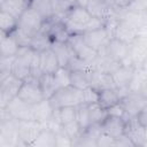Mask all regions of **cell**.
Returning a JSON list of instances; mask_svg holds the SVG:
<instances>
[{"label": "cell", "instance_id": "1", "mask_svg": "<svg viewBox=\"0 0 147 147\" xmlns=\"http://www.w3.org/2000/svg\"><path fill=\"white\" fill-rule=\"evenodd\" d=\"M48 101L55 110L67 107H77L84 102L83 91L74 87L72 85H67L57 88L54 94L48 98Z\"/></svg>", "mask_w": 147, "mask_h": 147}, {"label": "cell", "instance_id": "2", "mask_svg": "<svg viewBox=\"0 0 147 147\" xmlns=\"http://www.w3.org/2000/svg\"><path fill=\"white\" fill-rule=\"evenodd\" d=\"M0 147H18V122L0 108Z\"/></svg>", "mask_w": 147, "mask_h": 147}, {"label": "cell", "instance_id": "3", "mask_svg": "<svg viewBox=\"0 0 147 147\" xmlns=\"http://www.w3.org/2000/svg\"><path fill=\"white\" fill-rule=\"evenodd\" d=\"M36 52L28 47H20L17 54L14 57L11 65V74L18 77L22 80H25L31 77L32 63L36 57Z\"/></svg>", "mask_w": 147, "mask_h": 147}, {"label": "cell", "instance_id": "4", "mask_svg": "<svg viewBox=\"0 0 147 147\" xmlns=\"http://www.w3.org/2000/svg\"><path fill=\"white\" fill-rule=\"evenodd\" d=\"M91 18H92V15L88 13L86 8L74 6L63 20L69 32L74 34V33H83L88 22L91 21Z\"/></svg>", "mask_w": 147, "mask_h": 147}, {"label": "cell", "instance_id": "5", "mask_svg": "<svg viewBox=\"0 0 147 147\" xmlns=\"http://www.w3.org/2000/svg\"><path fill=\"white\" fill-rule=\"evenodd\" d=\"M44 24V18L29 6L21 13V15L17 18V29H20L30 37L40 31Z\"/></svg>", "mask_w": 147, "mask_h": 147}, {"label": "cell", "instance_id": "6", "mask_svg": "<svg viewBox=\"0 0 147 147\" xmlns=\"http://www.w3.org/2000/svg\"><path fill=\"white\" fill-rule=\"evenodd\" d=\"M17 96L20 99H22L23 101H25L30 105H33V106L46 99L42 93V90L39 85V79L33 78V77H30V78L23 80Z\"/></svg>", "mask_w": 147, "mask_h": 147}, {"label": "cell", "instance_id": "7", "mask_svg": "<svg viewBox=\"0 0 147 147\" xmlns=\"http://www.w3.org/2000/svg\"><path fill=\"white\" fill-rule=\"evenodd\" d=\"M22 83L23 80L14 74L0 78V108H5L11 99L17 96Z\"/></svg>", "mask_w": 147, "mask_h": 147}, {"label": "cell", "instance_id": "8", "mask_svg": "<svg viewBox=\"0 0 147 147\" xmlns=\"http://www.w3.org/2000/svg\"><path fill=\"white\" fill-rule=\"evenodd\" d=\"M119 105L129 117H137L138 114L147 107V98L139 91H130L122 96Z\"/></svg>", "mask_w": 147, "mask_h": 147}, {"label": "cell", "instance_id": "9", "mask_svg": "<svg viewBox=\"0 0 147 147\" xmlns=\"http://www.w3.org/2000/svg\"><path fill=\"white\" fill-rule=\"evenodd\" d=\"M8 115L17 121H34L33 119V105H30L18 96L11 99L3 108Z\"/></svg>", "mask_w": 147, "mask_h": 147}, {"label": "cell", "instance_id": "10", "mask_svg": "<svg viewBox=\"0 0 147 147\" xmlns=\"http://www.w3.org/2000/svg\"><path fill=\"white\" fill-rule=\"evenodd\" d=\"M69 45L71 46L75 55L88 63L92 64V62L98 57L99 53L96 51H94L93 48H91L84 40L82 33H74L70 34L69 40H68Z\"/></svg>", "mask_w": 147, "mask_h": 147}, {"label": "cell", "instance_id": "11", "mask_svg": "<svg viewBox=\"0 0 147 147\" xmlns=\"http://www.w3.org/2000/svg\"><path fill=\"white\" fill-rule=\"evenodd\" d=\"M129 53H130V45L129 44H126L119 39L111 38L99 54L107 55L110 59L118 61L122 64H124V63H126V61L129 59Z\"/></svg>", "mask_w": 147, "mask_h": 147}, {"label": "cell", "instance_id": "12", "mask_svg": "<svg viewBox=\"0 0 147 147\" xmlns=\"http://www.w3.org/2000/svg\"><path fill=\"white\" fill-rule=\"evenodd\" d=\"M42 124L37 121H20L18 122V137L20 146H32L33 141L38 137L42 129Z\"/></svg>", "mask_w": 147, "mask_h": 147}, {"label": "cell", "instance_id": "13", "mask_svg": "<svg viewBox=\"0 0 147 147\" xmlns=\"http://www.w3.org/2000/svg\"><path fill=\"white\" fill-rule=\"evenodd\" d=\"M85 42L93 48L94 51H96L98 53H100L105 46L108 44V41L113 38L109 30L107 29V26H102L95 30H91V31H85L82 33Z\"/></svg>", "mask_w": 147, "mask_h": 147}, {"label": "cell", "instance_id": "14", "mask_svg": "<svg viewBox=\"0 0 147 147\" xmlns=\"http://www.w3.org/2000/svg\"><path fill=\"white\" fill-rule=\"evenodd\" d=\"M147 55V34H138L137 38L130 44V53L126 63L139 68L142 60Z\"/></svg>", "mask_w": 147, "mask_h": 147}, {"label": "cell", "instance_id": "15", "mask_svg": "<svg viewBox=\"0 0 147 147\" xmlns=\"http://www.w3.org/2000/svg\"><path fill=\"white\" fill-rule=\"evenodd\" d=\"M42 29L47 32V34L51 37L52 41H60V42H65L69 40L70 32L64 23V20L53 17L49 21H46Z\"/></svg>", "mask_w": 147, "mask_h": 147}, {"label": "cell", "instance_id": "16", "mask_svg": "<svg viewBox=\"0 0 147 147\" xmlns=\"http://www.w3.org/2000/svg\"><path fill=\"white\" fill-rule=\"evenodd\" d=\"M139 34L138 29L127 20H117L114 31H113V38L119 39L126 44H131L137 36Z\"/></svg>", "mask_w": 147, "mask_h": 147}, {"label": "cell", "instance_id": "17", "mask_svg": "<svg viewBox=\"0 0 147 147\" xmlns=\"http://www.w3.org/2000/svg\"><path fill=\"white\" fill-rule=\"evenodd\" d=\"M125 124H126V119H124L123 117L108 114V116L101 123V129L103 133L110 136L114 139H117L124 134Z\"/></svg>", "mask_w": 147, "mask_h": 147}, {"label": "cell", "instance_id": "18", "mask_svg": "<svg viewBox=\"0 0 147 147\" xmlns=\"http://www.w3.org/2000/svg\"><path fill=\"white\" fill-rule=\"evenodd\" d=\"M38 61L41 74H55V71L60 68L59 60L52 47L38 53Z\"/></svg>", "mask_w": 147, "mask_h": 147}, {"label": "cell", "instance_id": "19", "mask_svg": "<svg viewBox=\"0 0 147 147\" xmlns=\"http://www.w3.org/2000/svg\"><path fill=\"white\" fill-rule=\"evenodd\" d=\"M124 134H126L136 146H145V127L138 122L137 117L126 119Z\"/></svg>", "mask_w": 147, "mask_h": 147}, {"label": "cell", "instance_id": "20", "mask_svg": "<svg viewBox=\"0 0 147 147\" xmlns=\"http://www.w3.org/2000/svg\"><path fill=\"white\" fill-rule=\"evenodd\" d=\"M86 9L93 17L106 21L113 15V5L109 0H90Z\"/></svg>", "mask_w": 147, "mask_h": 147}, {"label": "cell", "instance_id": "21", "mask_svg": "<svg viewBox=\"0 0 147 147\" xmlns=\"http://www.w3.org/2000/svg\"><path fill=\"white\" fill-rule=\"evenodd\" d=\"M91 86L98 91L106 88H117L111 74L100 72L91 69Z\"/></svg>", "mask_w": 147, "mask_h": 147}, {"label": "cell", "instance_id": "22", "mask_svg": "<svg viewBox=\"0 0 147 147\" xmlns=\"http://www.w3.org/2000/svg\"><path fill=\"white\" fill-rule=\"evenodd\" d=\"M54 111L55 109L51 106L48 99H45L33 106V119L45 125L51 121L54 115Z\"/></svg>", "mask_w": 147, "mask_h": 147}, {"label": "cell", "instance_id": "23", "mask_svg": "<svg viewBox=\"0 0 147 147\" xmlns=\"http://www.w3.org/2000/svg\"><path fill=\"white\" fill-rule=\"evenodd\" d=\"M51 47L54 51V53L59 60L60 67H68L70 60L75 56V53H74L71 46L69 45V42L68 41H65V42L54 41Z\"/></svg>", "mask_w": 147, "mask_h": 147}, {"label": "cell", "instance_id": "24", "mask_svg": "<svg viewBox=\"0 0 147 147\" xmlns=\"http://www.w3.org/2000/svg\"><path fill=\"white\" fill-rule=\"evenodd\" d=\"M121 99H122V95L117 88H106V90L99 91L98 103L106 110H109L114 106L118 105Z\"/></svg>", "mask_w": 147, "mask_h": 147}, {"label": "cell", "instance_id": "25", "mask_svg": "<svg viewBox=\"0 0 147 147\" xmlns=\"http://www.w3.org/2000/svg\"><path fill=\"white\" fill-rule=\"evenodd\" d=\"M20 45L14 38V36L1 33L0 38V57H11L17 54Z\"/></svg>", "mask_w": 147, "mask_h": 147}, {"label": "cell", "instance_id": "26", "mask_svg": "<svg viewBox=\"0 0 147 147\" xmlns=\"http://www.w3.org/2000/svg\"><path fill=\"white\" fill-rule=\"evenodd\" d=\"M52 44H53V41H52L51 37L47 34V32L44 29H41L40 31H38L37 33H34L31 37L29 47L32 51H34L36 53H40V52L49 48L52 46Z\"/></svg>", "mask_w": 147, "mask_h": 147}, {"label": "cell", "instance_id": "27", "mask_svg": "<svg viewBox=\"0 0 147 147\" xmlns=\"http://www.w3.org/2000/svg\"><path fill=\"white\" fill-rule=\"evenodd\" d=\"M70 85L82 91L91 86V69L71 70L70 71Z\"/></svg>", "mask_w": 147, "mask_h": 147}, {"label": "cell", "instance_id": "28", "mask_svg": "<svg viewBox=\"0 0 147 147\" xmlns=\"http://www.w3.org/2000/svg\"><path fill=\"white\" fill-rule=\"evenodd\" d=\"M33 147H56L55 131L49 126L44 125L38 137L32 144Z\"/></svg>", "mask_w": 147, "mask_h": 147}, {"label": "cell", "instance_id": "29", "mask_svg": "<svg viewBox=\"0 0 147 147\" xmlns=\"http://www.w3.org/2000/svg\"><path fill=\"white\" fill-rule=\"evenodd\" d=\"M29 7H31L33 10H36L44 21H49L54 17V10L52 0H30Z\"/></svg>", "mask_w": 147, "mask_h": 147}, {"label": "cell", "instance_id": "30", "mask_svg": "<svg viewBox=\"0 0 147 147\" xmlns=\"http://www.w3.org/2000/svg\"><path fill=\"white\" fill-rule=\"evenodd\" d=\"M39 85H40L42 93H44L46 99L52 96L54 94V92L57 88H60L57 85V82L55 79L54 74H42L39 77Z\"/></svg>", "mask_w": 147, "mask_h": 147}, {"label": "cell", "instance_id": "31", "mask_svg": "<svg viewBox=\"0 0 147 147\" xmlns=\"http://www.w3.org/2000/svg\"><path fill=\"white\" fill-rule=\"evenodd\" d=\"M17 28V17L5 11L0 10V29L1 33L10 34Z\"/></svg>", "mask_w": 147, "mask_h": 147}, {"label": "cell", "instance_id": "32", "mask_svg": "<svg viewBox=\"0 0 147 147\" xmlns=\"http://www.w3.org/2000/svg\"><path fill=\"white\" fill-rule=\"evenodd\" d=\"M52 5L54 10V17L62 20L70 11V9L76 6L75 0H52Z\"/></svg>", "mask_w": 147, "mask_h": 147}, {"label": "cell", "instance_id": "33", "mask_svg": "<svg viewBox=\"0 0 147 147\" xmlns=\"http://www.w3.org/2000/svg\"><path fill=\"white\" fill-rule=\"evenodd\" d=\"M76 110V122L80 126V129L84 131L91 125V119H90V113H88V105L86 103H80L77 107H75Z\"/></svg>", "mask_w": 147, "mask_h": 147}, {"label": "cell", "instance_id": "34", "mask_svg": "<svg viewBox=\"0 0 147 147\" xmlns=\"http://www.w3.org/2000/svg\"><path fill=\"white\" fill-rule=\"evenodd\" d=\"M88 113H90L91 124H101L105 121V118L108 116V110L102 108L98 102L88 105Z\"/></svg>", "mask_w": 147, "mask_h": 147}, {"label": "cell", "instance_id": "35", "mask_svg": "<svg viewBox=\"0 0 147 147\" xmlns=\"http://www.w3.org/2000/svg\"><path fill=\"white\" fill-rule=\"evenodd\" d=\"M56 115H57L59 121L62 125H65V124H69L74 121H76L75 107H67V108L56 109Z\"/></svg>", "mask_w": 147, "mask_h": 147}, {"label": "cell", "instance_id": "36", "mask_svg": "<svg viewBox=\"0 0 147 147\" xmlns=\"http://www.w3.org/2000/svg\"><path fill=\"white\" fill-rule=\"evenodd\" d=\"M55 138H56V147L72 146V139L69 137V134L64 130L63 125L55 130Z\"/></svg>", "mask_w": 147, "mask_h": 147}, {"label": "cell", "instance_id": "37", "mask_svg": "<svg viewBox=\"0 0 147 147\" xmlns=\"http://www.w3.org/2000/svg\"><path fill=\"white\" fill-rule=\"evenodd\" d=\"M54 76H55V79L57 82L59 87L70 85V70L67 67H60L55 71Z\"/></svg>", "mask_w": 147, "mask_h": 147}, {"label": "cell", "instance_id": "38", "mask_svg": "<svg viewBox=\"0 0 147 147\" xmlns=\"http://www.w3.org/2000/svg\"><path fill=\"white\" fill-rule=\"evenodd\" d=\"M63 127H64V130L67 131V133L69 134V137L72 139V146H74L75 141L80 137L83 130L80 129V126L77 124L76 121H74V122H71V123H69V124L63 125Z\"/></svg>", "mask_w": 147, "mask_h": 147}, {"label": "cell", "instance_id": "39", "mask_svg": "<svg viewBox=\"0 0 147 147\" xmlns=\"http://www.w3.org/2000/svg\"><path fill=\"white\" fill-rule=\"evenodd\" d=\"M83 98H84V103L86 105L95 103L99 101V91L92 86H88L87 88L83 90Z\"/></svg>", "mask_w": 147, "mask_h": 147}, {"label": "cell", "instance_id": "40", "mask_svg": "<svg viewBox=\"0 0 147 147\" xmlns=\"http://www.w3.org/2000/svg\"><path fill=\"white\" fill-rule=\"evenodd\" d=\"M127 9L133 13L147 11V0H133L127 7Z\"/></svg>", "mask_w": 147, "mask_h": 147}, {"label": "cell", "instance_id": "41", "mask_svg": "<svg viewBox=\"0 0 147 147\" xmlns=\"http://www.w3.org/2000/svg\"><path fill=\"white\" fill-rule=\"evenodd\" d=\"M110 146H115V139L102 132L96 140V147H110Z\"/></svg>", "mask_w": 147, "mask_h": 147}, {"label": "cell", "instance_id": "42", "mask_svg": "<svg viewBox=\"0 0 147 147\" xmlns=\"http://www.w3.org/2000/svg\"><path fill=\"white\" fill-rule=\"evenodd\" d=\"M115 146H123V147H134V142L126 136V134H123L119 138L115 139Z\"/></svg>", "mask_w": 147, "mask_h": 147}, {"label": "cell", "instance_id": "43", "mask_svg": "<svg viewBox=\"0 0 147 147\" xmlns=\"http://www.w3.org/2000/svg\"><path fill=\"white\" fill-rule=\"evenodd\" d=\"M133 0H111V5L115 8H127Z\"/></svg>", "mask_w": 147, "mask_h": 147}, {"label": "cell", "instance_id": "44", "mask_svg": "<svg viewBox=\"0 0 147 147\" xmlns=\"http://www.w3.org/2000/svg\"><path fill=\"white\" fill-rule=\"evenodd\" d=\"M137 119L138 122L144 126V127H147V107L144 108L137 116Z\"/></svg>", "mask_w": 147, "mask_h": 147}, {"label": "cell", "instance_id": "45", "mask_svg": "<svg viewBox=\"0 0 147 147\" xmlns=\"http://www.w3.org/2000/svg\"><path fill=\"white\" fill-rule=\"evenodd\" d=\"M142 95H145L146 98H147V75L145 76V78L142 79V82H141V84H140V87H139V90H138Z\"/></svg>", "mask_w": 147, "mask_h": 147}, {"label": "cell", "instance_id": "46", "mask_svg": "<svg viewBox=\"0 0 147 147\" xmlns=\"http://www.w3.org/2000/svg\"><path fill=\"white\" fill-rule=\"evenodd\" d=\"M88 2H90V0H75L76 6H79V7H83V8H86Z\"/></svg>", "mask_w": 147, "mask_h": 147}, {"label": "cell", "instance_id": "47", "mask_svg": "<svg viewBox=\"0 0 147 147\" xmlns=\"http://www.w3.org/2000/svg\"><path fill=\"white\" fill-rule=\"evenodd\" d=\"M139 68L147 72V55H146V57L142 60V62H141V64H140V67H139Z\"/></svg>", "mask_w": 147, "mask_h": 147}, {"label": "cell", "instance_id": "48", "mask_svg": "<svg viewBox=\"0 0 147 147\" xmlns=\"http://www.w3.org/2000/svg\"><path fill=\"white\" fill-rule=\"evenodd\" d=\"M145 146H147V127H145Z\"/></svg>", "mask_w": 147, "mask_h": 147}, {"label": "cell", "instance_id": "49", "mask_svg": "<svg viewBox=\"0 0 147 147\" xmlns=\"http://www.w3.org/2000/svg\"><path fill=\"white\" fill-rule=\"evenodd\" d=\"M28 1H29V2H30V0H28Z\"/></svg>", "mask_w": 147, "mask_h": 147}, {"label": "cell", "instance_id": "50", "mask_svg": "<svg viewBox=\"0 0 147 147\" xmlns=\"http://www.w3.org/2000/svg\"><path fill=\"white\" fill-rule=\"evenodd\" d=\"M109 1H111V0H109Z\"/></svg>", "mask_w": 147, "mask_h": 147}]
</instances>
